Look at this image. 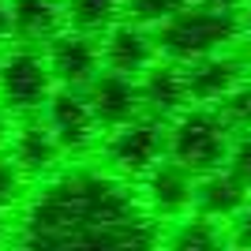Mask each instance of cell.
I'll list each match as a JSON object with an SVG mask.
<instances>
[{"mask_svg": "<svg viewBox=\"0 0 251 251\" xmlns=\"http://www.w3.org/2000/svg\"><path fill=\"white\" fill-rule=\"evenodd\" d=\"M34 191V180L11 154H0V214H19Z\"/></svg>", "mask_w": 251, "mask_h": 251, "instance_id": "18", "label": "cell"}, {"mask_svg": "<svg viewBox=\"0 0 251 251\" xmlns=\"http://www.w3.org/2000/svg\"><path fill=\"white\" fill-rule=\"evenodd\" d=\"M49 72L56 86H86L101 72V42L94 34H83L75 26H64L42 45Z\"/></svg>", "mask_w": 251, "mask_h": 251, "instance_id": "8", "label": "cell"}, {"mask_svg": "<svg viewBox=\"0 0 251 251\" xmlns=\"http://www.w3.org/2000/svg\"><path fill=\"white\" fill-rule=\"evenodd\" d=\"M56 90L42 45H15L0 56V105H8L15 116L42 113L45 101Z\"/></svg>", "mask_w": 251, "mask_h": 251, "instance_id": "5", "label": "cell"}, {"mask_svg": "<svg viewBox=\"0 0 251 251\" xmlns=\"http://www.w3.org/2000/svg\"><path fill=\"white\" fill-rule=\"evenodd\" d=\"M42 116H45V124L52 127L56 143L64 147V154H83V150H90L105 135L83 86H56L52 98L45 101Z\"/></svg>", "mask_w": 251, "mask_h": 251, "instance_id": "6", "label": "cell"}, {"mask_svg": "<svg viewBox=\"0 0 251 251\" xmlns=\"http://www.w3.org/2000/svg\"><path fill=\"white\" fill-rule=\"evenodd\" d=\"M161 244L176 251H202V248H221L229 244V225H221L214 218H202L195 210L180 214V218L161 225Z\"/></svg>", "mask_w": 251, "mask_h": 251, "instance_id": "16", "label": "cell"}, {"mask_svg": "<svg viewBox=\"0 0 251 251\" xmlns=\"http://www.w3.org/2000/svg\"><path fill=\"white\" fill-rule=\"evenodd\" d=\"M98 42H101V68L120 72V75H135V79L161 56L157 52L154 26H147V23H139V19H127V15L116 19Z\"/></svg>", "mask_w": 251, "mask_h": 251, "instance_id": "9", "label": "cell"}, {"mask_svg": "<svg viewBox=\"0 0 251 251\" xmlns=\"http://www.w3.org/2000/svg\"><path fill=\"white\" fill-rule=\"evenodd\" d=\"M15 161L23 165V173L38 184L45 180L49 173L60 169V157H64V147L56 143L52 135V127L45 124L42 113H26L19 116V124H15V135H11V150H8Z\"/></svg>", "mask_w": 251, "mask_h": 251, "instance_id": "12", "label": "cell"}, {"mask_svg": "<svg viewBox=\"0 0 251 251\" xmlns=\"http://www.w3.org/2000/svg\"><path fill=\"white\" fill-rule=\"evenodd\" d=\"M188 83H191V101L195 105H218L221 98L229 94L232 86L240 83L244 75L251 72L244 52H214V56H199L188 60Z\"/></svg>", "mask_w": 251, "mask_h": 251, "instance_id": "13", "label": "cell"}, {"mask_svg": "<svg viewBox=\"0 0 251 251\" xmlns=\"http://www.w3.org/2000/svg\"><path fill=\"white\" fill-rule=\"evenodd\" d=\"M11 38L23 45H45L56 30L68 26L64 0H8Z\"/></svg>", "mask_w": 251, "mask_h": 251, "instance_id": "15", "label": "cell"}, {"mask_svg": "<svg viewBox=\"0 0 251 251\" xmlns=\"http://www.w3.org/2000/svg\"><path fill=\"white\" fill-rule=\"evenodd\" d=\"M229 244H244L251 248V199L240 206V214L229 221Z\"/></svg>", "mask_w": 251, "mask_h": 251, "instance_id": "22", "label": "cell"}, {"mask_svg": "<svg viewBox=\"0 0 251 251\" xmlns=\"http://www.w3.org/2000/svg\"><path fill=\"white\" fill-rule=\"evenodd\" d=\"M161 157H169V120H161V116L143 113L113 131H105L101 165L131 184L139 176H147Z\"/></svg>", "mask_w": 251, "mask_h": 251, "instance_id": "4", "label": "cell"}, {"mask_svg": "<svg viewBox=\"0 0 251 251\" xmlns=\"http://www.w3.org/2000/svg\"><path fill=\"white\" fill-rule=\"evenodd\" d=\"M154 38H157V52L180 64L214 56V52H232L244 42V11L210 8V4L191 0L188 8H180L165 23H157Z\"/></svg>", "mask_w": 251, "mask_h": 251, "instance_id": "2", "label": "cell"}, {"mask_svg": "<svg viewBox=\"0 0 251 251\" xmlns=\"http://www.w3.org/2000/svg\"><path fill=\"white\" fill-rule=\"evenodd\" d=\"M139 90H143V105H147L150 116H161V120H173L176 113L191 109V83H188V68L180 60H169V56H157L147 72L139 75Z\"/></svg>", "mask_w": 251, "mask_h": 251, "instance_id": "11", "label": "cell"}, {"mask_svg": "<svg viewBox=\"0 0 251 251\" xmlns=\"http://www.w3.org/2000/svg\"><path fill=\"white\" fill-rule=\"evenodd\" d=\"M11 38V11H8V0H0V45Z\"/></svg>", "mask_w": 251, "mask_h": 251, "instance_id": "25", "label": "cell"}, {"mask_svg": "<svg viewBox=\"0 0 251 251\" xmlns=\"http://www.w3.org/2000/svg\"><path fill=\"white\" fill-rule=\"evenodd\" d=\"M248 199H251V188L229 165H221V169H214V173L195 176V202H191V210L202 214V218H214V221H221V225H229Z\"/></svg>", "mask_w": 251, "mask_h": 251, "instance_id": "14", "label": "cell"}, {"mask_svg": "<svg viewBox=\"0 0 251 251\" xmlns=\"http://www.w3.org/2000/svg\"><path fill=\"white\" fill-rule=\"evenodd\" d=\"M188 4L191 0H124V15L147 23V26H157V23H165L169 15H176Z\"/></svg>", "mask_w": 251, "mask_h": 251, "instance_id": "20", "label": "cell"}, {"mask_svg": "<svg viewBox=\"0 0 251 251\" xmlns=\"http://www.w3.org/2000/svg\"><path fill=\"white\" fill-rule=\"evenodd\" d=\"M214 109L221 113V120L229 124L232 135H240V131H251V72L244 75L240 83L232 86V90L221 98Z\"/></svg>", "mask_w": 251, "mask_h": 251, "instance_id": "19", "label": "cell"}, {"mask_svg": "<svg viewBox=\"0 0 251 251\" xmlns=\"http://www.w3.org/2000/svg\"><path fill=\"white\" fill-rule=\"evenodd\" d=\"M0 56H4V49H0Z\"/></svg>", "mask_w": 251, "mask_h": 251, "instance_id": "28", "label": "cell"}, {"mask_svg": "<svg viewBox=\"0 0 251 251\" xmlns=\"http://www.w3.org/2000/svg\"><path fill=\"white\" fill-rule=\"evenodd\" d=\"M232 131L214 105H191L169 120V157L195 176L229 165Z\"/></svg>", "mask_w": 251, "mask_h": 251, "instance_id": "3", "label": "cell"}, {"mask_svg": "<svg viewBox=\"0 0 251 251\" xmlns=\"http://www.w3.org/2000/svg\"><path fill=\"white\" fill-rule=\"evenodd\" d=\"M83 90L90 98V105H94V116H98V124H101V131H113V127H120V124H127V120L147 113L135 75H120V72L101 68Z\"/></svg>", "mask_w": 251, "mask_h": 251, "instance_id": "10", "label": "cell"}, {"mask_svg": "<svg viewBox=\"0 0 251 251\" xmlns=\"http://www.w3.org/2000/svg\"><path fill=\"white\" fill-rule=\"evenodd\" d=\"M240 52H244V60H248V68H251V0H248V8H244V42H240Z\"/></svg>", "mask_w": 251, "mask_h": 251, "instance_id": "24", "label": "cell"}, {"mask_svg": "<svg viewBox=\"0 0 251 251\" xmlns=\"http://www.w3.org/2000/svg\"><path fill=\"white\" fill-rule=\"evenodd\" d=\"M199 4H210V8H229V11H244L248 0H199Z\"/></svg>", "mask_w": 251, "mask_h": 251, "instance_id": "26", "label": "cell"}, {"mask_svg": "<svg viewBox=\"0 0 251 251\" xmlns=\"http://www.w3.org/2000/svg\"><path fill=\"white\" fill-rule=\"evenodd\" d=\"M135 188H139L143 206L165 225V221L191 210V202H195V173L184 169L180 161H173V157H161L147 176L135 180Z\"/></svg>", "mask_w": 251, "mask_h": 251, "instance_id": "7", "label": "cell"}, {"mask_svg": "<svg viewBox=\"0 0 251 251\" xmlns=\"http://www.w3.org/2000/svg\"><path fill=\"white\" fill-rule=\"evenodd\" d=\"M15 240L30 248H150L161 244V221L143 206L135 184L113 169L60 165L34 184Z\"/></svg>", "mask_w": 251, "mask_h": 251, "instance_id": "1", "label": "cell"}, {"mask_svg": "<svg viewBox=\"0 0 251 251\" xmlns=\"http://www.w3.org/2000/svg\"><path fill=\"white\" fill-rule=\"evenodd\" d=\"M229 169L251 188V131L232 135V150H229Z\"/></svg>", "mask_w": 251, "mask_h": 251, "instance_id": "21", "label": "cell"}, {"mask_svg": "<svg viewBox=\"0 0 251 251\" xmlns=\"http://www.w3.org/2000/svg\"><path fill=\"white\" fill-rule=\"evenodd\" d=\"M4 240H15V232H11V214H0V244Z\"/></svg>", "mask_w": 251, "mask_h": 251, "instance_id": "27", "label": "cell"}, {"mask_svg": "<svg viewBox=\"0 0 251 251\" xmlns=\"http://www.w3.org/2000/svg\"><path fill=\"white\" fill-rule=\"evenodd\" d=\"M68 26L101 38L116 19H124V0H64Z\"/></svg>", "mask_w": 251, "mask_h": 251, "instance_id": "17", "label": "cell"}, {"mask_svg": "<svg viewBox=\"0 0 251 251\" xmlns=\"http://www.w3.org/2000/svg\"><path fill=\"white\" fill-rule=\"evenodd\" d=\"M15 124H19V116L11 113L8 105H0V154H8V150H11V135H15Z\"/></svg>", "mask_w": 251, "mask_h": 251, "instance_id": "23", "label": "cell"}]
</instances>
